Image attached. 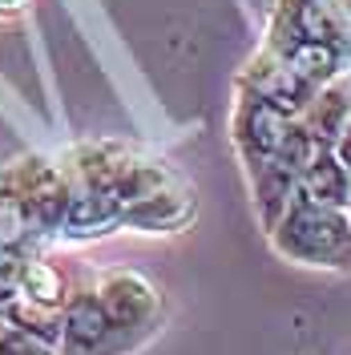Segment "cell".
<instances>
[{"label":"cell","mask_w":351,"mask_h":355,"mask_svg":"<svg viewBox=\"0 0 351 355\" xmlns=\"http://www.w3.org/2000/svg\"><path fill=\"white\" fill-rule=\"evenodd\" d=\"M303 121H307V130L323 141V146H331L335 141V133L348 125L351 117V73L343 69L339 77H331V81H323V85L311 93L307 110L299 113Z\"/></svg>","instance_id":"ba28073f"},{"label":"cell","mask_w":351,"mask_h":355,"mask_svg":"<svg viewBox=\"0 0 351 355\" xmlns=\"http://www.w3.org/2000/svg\"><path fill=\"white\" fill-rule=\"evenodd\" d=\"M17 299H28V303H37V307L65 311V279H61L49 263L28 259V266H24V275H21V291H17Z\"/></svg>","instance_id":"8fae6325"},{"label":"cell","mask_w":351,"mask_h":355,"mask_svg":"<svg viewBox=\"0 0 351 355\" xmlns=\"http://www.w3.org/2000/svg\"><path fill=\"white\" fill-rule=\"evenodd\" d=\"M69 194L73 186L65 170L44 157H21L0 170V210L21 226L28 243H37L44 234H61Z\"/></svg>","instance_id":"7a4b0ae2"},{"label":"cell","mask_w":351,"mask_h":355,"mask_svg":"<svg viewBox=\"0 0 351 355\" xmlns=\"http://www.w3.org/2000/svg\"><path fill=\"white\" fill-rule=\"evenodd\" d=\"M28 259H33V243L21 234V226L0 210V307L17 299Z\"/></svg>","instance_id":"30bf717a"},{"label":"cell","mask_w":351,"mask_h":355,"mask_svg":"<svg viewBox=\"0 0 351 355\" xmlns=\"http://www.w3.org/2000/svg\"><path fill=\"white\" fill-rule=\"evenodd\" d=\"M331 150H335V154H339V162H343V166L351 170V117H348V125H343V130L335 133V141H331Z\"/></svg>","instance_id":"4fadbf2b"},{"label":"cell","mask_w":351,"mask_h":355,"mask_svg":"<svg viewBox=\"0 0 351 355\" xmlns=\"http://www.w3.org/2000/svg\"><path fill=\"white\" fill-rule=\"evenodd\" d=\"M299 186L307 190L311 198L319 202H331V206H348V194H351V170L339 162V154L331 146H319V154L311 157V166L303 170Z\"/></svg>","instance_id":"9c48e42d"},{"label":"cell","mask_w":351,"mask_h":355,"mask_svg":"<svg viewBox=\"0 0 351 355\" xmlns=\"http://www.w3.org/2000/svg\"><path fill=\"white\" fill-rule=\"evenodd\" d=\"M97 295L110 311L113 327L126 335H137L146 331L150 323L157 319L162 311V299H157V287L142 275V270H110L101 283H97Z\"/></svg>","instance_id":"277c9868"},{"label":"cell","mask_w":351,"mask_h":355,"mask_svg":"<svg viewBox=\"0 0 351 355\" xmlns=\"http://www.w3.org/2000/svg\"><path fill=\"white\" fill-rule=\"evenodd\" d=\"M275 254H283L286 263L299 266H335L343 270L351 266V218L343 206L311 198L299 186L286 210L275 218V226L266 230Z\"/></svg>","instance_id":"6da1fadb"},{"label":"cell","mask_w":351,"mask_h":355,"mask_svg":"<svg viewBox=\"0 0 351 355\" xmlns=\"http://www.w3.org/2000/svg\"><path fill=\"white\" fill-rule=\"evenodd\" d=\"M303 44H339V49L351 53L343 17L331 8L327 0H279V8L271 17L266 49L279 53V57H291Z\"/></svg>","instance_id":"3957f363"},{"label":"cell","mask_w":351,"mask_h":355,"mask_svg":"<svg viewBox=\"0 0 351 355\" xmlns=\"http://www.w3.org/2000/svg\"><path fill=\"white\" fill-rule=\"evenodd\" d=\"M113 339H126V335L113 327L110 311H105L97 291H85L73 303H65V315H61V355H110Z\"/></svg>","instance_id":"5b68a950"},{"label":"cell","mask_w":351,"mask_h":355,"mask_svg":"<svg viewBox=\"0 0 351 355\" xmlns=\"http://www.w3.org/2000/svg\"><path fill=\"white\" fill-rule=\"evenodd\" d=\"M121 222H126V202L113 190H105V186H73L61 234H69V239H97V234L117 230Z\"/></svg>","instance_id":"8992f818"},{"label":"cell","mask_w":351,"mask_h":355,"mask_svg":"<svg viewBox=\"0 0 351 355\" xmlns=\"http://www.w3.org/2000/svg\"><path fill=\"white\" fill-rule=\"evenodd\" d=\"M194 214V198L182 182H170L154 194H146L142 202H133L126 210V226L133 230H150V234H166V230H178L186 226Z\"/></svg>","instance_id":"52a82bcc"},{"label":"cell","mask_w":351,"mask_h":355,"mask_svg":"<svg viewBox=\"0 0 351 355\" xmlns=\"http://www.w3.org/2000/svg\"><path fill=\"white\" fill-rule=\"evenodd\" d=\"M21 8H24V0H0V17H12Z\"/></svg>","instance_id":"5bb4252c"},{"label":"cell","mask_w":351,"mask_h":355,"mask_svg":"<svg viewBox=\"0 0 351 355\" xmlns=\"http://www.w3.org/2000/svg\"><path fill=\"white\" fill-rule=\"evenodd\" d=\"M0 355H57V347H53V339H44L37 331L4 327L0 331Z\"/></svg>","instance_id":"7c38bea8"},{"label":"cell","mask_w":351,"mask_h":355,"mask_svg":"<svg viewBox=\"0 0 351 355\" xmlns=\"http://www.w3.org/2000/svg\"><path fill=\"white\" fill-rule=\"evenodd\" d=\"M343 17L351 21V0H343Z\"/></svg>","instance_id":"9a60e30c"},{"label":"cell","mask_w":351,"mask_h":355,"mask_svg":"<svg viewBox=\"0 0 351 355\" xmlns=\"http://www.w3.org/2000/svg\"><path fill=\"white\" fill-rule=\"evenodd\" d=\"M343 210H348V218H351V194H348V206H343Z\"/></svg>","instance_id":"2e32d148"}]
</instances>
